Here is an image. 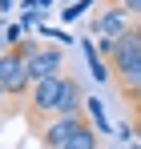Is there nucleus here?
Segmentation results:
<instances>
[{"instance_id":"obj_1","label":"nucleus","mask_w":141,"mask_h":149,"mask_svg":"<svg viewBox=\"0 0 141 149\" xmlns=\"http://www.w3.org/2000/svg\"><path fill=\"white\" fill-rule=\"evenodd\" d=\"M0 85H4V93H8V97H24V93H32L28 61H24V52H20V49L0 52Z\"/></svg>"},{"instance_id":"obj_2","label":"nucleus","mask_w":141,"mask_h":149,"mask_svg":"<svg viewBox=\"0 0 141 149\" xmlns=\"http://www.w3.org/2000/svg\"><path fill=\"white\" fill-rule=\"evenodd\" d=\"M69 81L73 77H45V81H36L32 85V93H28V105H32V113H57L61 109V101H65V93H69Z\"/></svg>"},{"instance_id":"obj_3","label":"nucleus","mask_w":141,"mask_h":149,"mask_svg":"<svg viewBox=\"0 0 141 149\" xmlns=\"http://www.w3.org/2000/svg\"><path fill=\"white\" fill-rule=\"evenodd\" d=\"M24 52V61H28V77H32V85L36 81H45V77H61V65H65V52L61 49H36V45H16Z\"/></svg>"},{"instance_id":"obj_4","label":"nucleus","mask_w":141,"mask_h":149,"mask_svg":"<svg viewBox=\"0 0 141 149\" xmlns=\"http://www.w3.org/2000/svg\"><path fill=\"white\" fill-rule=\"evenodd\" d=\"M81 125H85V117H81V113H77V117H57V121L40 133L45 149H65L73 137H77V129H81Z\"/></svg>"},{"instance_id":"obj_5","label":"nucleus","mask_w":141,"mask_h":149,"mask_svg":"<svg viewBox=\"0 0 141 149\" xmlns=\"http://www.w3.org/2000/svg\"><path fill=\"white\" fill-rule=\"evenodd\" d=\"M93 28L101 32V36H113V40H117V36H125L133 24H129V12L117 4V8H105V12H101V20H97Z\"/></svg>"},{"instance_id":"obj_6","label":"nucleus","mask_w":141,"mask_h":149,"mask_svg":"<svg viewBox=\"0 0 141 149\" xmlns=\"http://www.w3.org/2000/svg\"><path fill=\"white\" fill-rule=\"evenodd\" d=\"M137 52H141V24H133L129 32H125V36H117V45H113V56H109V65H113V69H121V65H125V61H133Z\"/></svg>"},{"instance_id":"obj_7","label":"nucleus","mask_w":141,"mask_h":149,"mask_svg":"<svg viewBox=\"0 0 141 149\" xmlns=\"http://www.w3.org/2000/svg\"><path fill=\"white\" fill-rule=\"evenodd\" d=\"M117 77H121V85H125V93H129V89H137V85H141V52L133 56V61H125V65H121Z\"/></svg>"},{"instance_id":"obj_8","label":"nucleus","mask_w":141,"mask_h":149,"mask_svg":"<svg viewBox=\"0 0 141 149\" xmlns=\"http://www.w3.org/2000/svg\"><path fill=\"white\" fill-rule=\"evenodd\" d=\"M77 113H81V85L69 81V93H65V101H61L57 117H77Z\"/></svg>"},{"instance_id":"obj_9","label":"nucleus","mask_w":141,"mask_h":149,"mask_svg":"<svg viewBox=\"0 0 141 149\" xmlns=\"http://www.w3.org/2000/svg\"><path fill=\"white\" fill-rule=\"evenodd\" d=\"M65 149H97V129H93L89 121H85L81 129H77V137H73V141H69Z\"/></svg>"},{"instance_id":"obj_10","label":"nucleus","mask_w":141,"mask_h":149,"mask_svg":"<svg viewBox=\"0 0 141 149\" xmlns=\"http://www.w3.org/2000/svg\"><path fill=\"white\" fill-rule=\"evenodd\" d=\"M85 109L93 113V129H101V133H109V121H105V109H101V101H85Z\"/></svg>"},{"instance_id":"obj_11","label":"nucleus","mask_w":141,"mask_h":149,"mask_svg":"<svg viewBox=\"0 0 141 149\" xmlns=\"http://www.w3.org/2000/svg\"><path fill=\"white\" fill-rule=\"evenodd\" d=\"M85 56H89V69H93V77H97V81H109V73H105V65H101V52L85 49Z\"/></svg>"},{"instance_id":"obj_12","label":"nucleus","mask_w":141,"mask_h":149,"mask_svg":"<svg viewBox=\"0 0 141 149\" xmlns=\"http://www.w3.org/2000/svg\"><path fill=\"white\" fill-rule=\"evenodd\" d=\"M121 8H125L129 16H141V0H121Z\"/></svg>"},{"instance_id":"obj_13","label":"nucleus","mask_w":141,"mask_h":149,"mask_svg":"<svg viewBox=\"0 0 141 149\" xmlns=\"http://www.w3.org/2000/svg\"><path fill=\"white\" fill-rule=\"evenodd\" d=\"M129 97H133V101H141V85H137V89H129Z\"/></svg>"},{"instance_id":"obj_14","label":"nucleus","mask_w":141,"mask_h":149,"mask_svg":"<svg viewBox=\"0 0 141 149\" xmlns=\"http://www.w3.org/2000/svg\"><path fill=\"white\" fill-rule=\"evenodd\" d=\"M133 137H137V145H141V121H137V125H133Z\"/></svg>"},{"instance_id":"obj_15","label":"nucleus","mask_w":141,"mask_h":149,"mask_svg":"<svg viewBox=\"0 0 141 149\" xmlns=\"http://www.w3.org/2000/svg\"><path fill=\"white\" fill-rule=\"evenodd\" d=\"M4 97H8V93H4V85H0V101H4Z\"/></svg>"},{"instance_id":"obj_16","label":"nucleus","mask_w":141,"mask_h":149,"mask_svg":"<svg viewBox=\"0 0 141 149\" xmlns=\"http://www.w3.org/2000/svg\"><path fill=\"white\" fill-rule=\"evenodd\" d=\"M0 8H8V0H0Z\"/></svg>"},{"instance_id":"obj_17","label":"nucleus","mask_w":141,"mask_h":149,"mask_svg":"<svg viewBox=\"0 0 141 149\" xmlns=\"http://www.w3.org/2000/svg\"><path fill=\"white\" fill-rule=\"evenodd\" d=\"M36 4H52V0H36Z\"/></svg>"}]
</instances>
